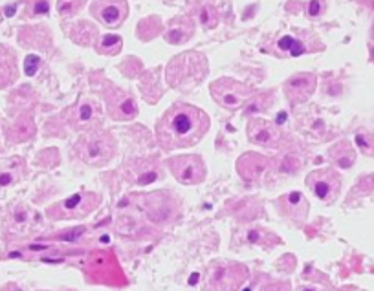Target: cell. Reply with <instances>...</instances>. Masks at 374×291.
<instances>
[{"label": "cell", "instance_id": "obj_3", "mask_svg": "<svg viewBox=\"0 0 374 291\" xmlns=\"http://www.w3.org/2000/svg\"><path fill=\"white\" fill-rule=\"evenodd\" d=\"M116 141L107 130H92L84 134L76 145L77 157L90 167H103L114 156Z\"/></svg>", "mask_w": 374, "mask_h": 291}, {"label": "cell", "instance_id": "obj_2", "mask_svg": "<svg viewBox=\"0 0 374 291\" xmlns=\"http://www.w3.org/2000/svg\"><path fill=\"white\" fill-rule=\"evenodd\" d=\"M207 75V59L198 52H185L167 64V82L173 88L191 90Z\"/></svg>", "mask_w": 374, "mask_h": 291}, {"label": "cell", "instance_id": "obj_11", "mask_svg": "<svg viewBox=\"0 0 374 291\" xmlns=\"http://www.w3.org/2000/svg\"><path fill=\"white\" fill-rule=\"evenodd\" d=\"M315 75L314 74H297L284 82V94L288 101L294 105L305 103L315 90Z\"/></svg>", "mask_w": 374, "mask_h": 291}, {"label": "cell", "instance_id": "obj_33", "mask_svg": "<svg viewBox=\"0 0 374 291\" xmlns=\"http://www.w3.org/2000/svg\"><path fill=\"white\" fill-rule=\"evenodd\" d=\"M371 57H373V60H374V46L371 48Z\"/></svg>", "mask_w": 374, "mask_h": 291}, {"label": "cell", "instance_id": "obj_12", "mask_svg": "<svg viewBox=\"0 0 374 291\" xmlns=\"http://www.w3.org/2000/svg\"><path fill=\"white\" fill-rule=\"evenodd\" d=\"M248 137L250 141L255 145H262V147H274L277 141L281 139V130L279 127L272 123V121L260 119V117H253L248 125Z\"/></svg>", "mask_w": 374, "mask_h": 291}, {"label": "cell", "instance_id": "obj_17", "mask_svg": "<svg viewBox=\"0 0 374 291\" xmlns=\"http://www.w3.org/2000/svg\"><path fill=\"white\" fill-rule=\"evenodd\" d=\"M195 31V24L189 17H180L171 22L169 30L165 31V40L169 44H183L187 39H191Z\"/></svg>", "mask_w": 374, "mask_h": 291}, {"label": "cell", "instance_id": "obj_29", "mask_svg": "<svg viewBox=\"0 0 374 291\" xmlns=\"http://www.w3.org/2000/svg\"><path fill=\"white\" fill-rule=\"evenodd\" d=\"M15 174L13 172H4L2 176H0V185H9V183H13L15 181Z\"/></svg>", "mask_w": 374, "mask_h": 291}, {"label": "cell", "instance_id": "obj_9", "mask_svg": "<svg viewBox=\"0 0 374 291\" xmlns=\"http://www.w3.org/2000/svg\"><path fill=\"white\" fill-rule=\"evenodd\" d=\"M92 15L107 28H119L129 17V2L127 0H94Z\"/></svg>", "mask_w": 374, "mask_h": 291}, {"label": "cell", "instance_id": "obj_20", "mask_svg": "<svg viewBox=\"0 0 374 291\" xmlns=\"http://www.w3.org/2000/svg\"><path fill=\"white\" fill-rule=\"evenodd\" d=\"M96 48H98V52H99L101 55H116V53L121 52L123 39L119 37V35H114V33L101 35Z\"/></svg>", "mask_w": 374, "mask_h": 291}, {"label": "cell", "instance_id": "obj_25", "mask_svg": "<svg viewBox=\"0 0 374 291\" xmlns=\"http://www.w3.org/2000/svg\"><path fill=\"white\" fill-rule=\"evenodd\" d=\"M50 11V2L48 0H31L28 6L30 15H46Z\"/></svg>", "mask_w": 374, "mask_h": 291}, {"label": "cell", "instance_id": "obj_14", "mask_svg": "<svg viewBox=\"0 0 374 291\" xmlns=\"http://www.w3.org/2000/svg\"><path fill=\"white\" fill-rule=\"evenodd\" d=\"M277 207L283 213L284 216L292 218L295 222H303L308 214V202L303 194L299 191H294V193H288L279 198L277 202Z\"/></svg>", "mask_w": 374, "mask_h": 291}, {"label": "cell", "instance_id": "obj_7", "mask_svg": "<svg viewBox=\"0 0 374 291\" xmlns=\"http://www.w3.org/2000/svg\"><path fill=\"white\" fill-rule=\"evenodd\" d=\"M169 167L173 176L183 185H198L206 179V163L197 154L171 157Z\"/></svg>", "mask_w": 374, "mask_h": 291}, {"label": "cell", "instance_id": "obj_15", "mask_svg": "<svg viewBox=\"0 0 374 291\" xmlns=\"http://www.w3.org/2000/svg\"><path fill=\"white\" fill-rule=\"evenodd\" d=\"M165 193H153L143 196V205H145L147 214L153 218L154 222H163L173 214V205L171 198H163Z\"/></svg>", "mask_w": 374, "mask_h": 291}, {"label": "cell", "instance_id": "obj_16", "mask_svg": "<svg viewBox=\"0 0 374 291\" xmlns=\"http://www.w3.org/2000/svg\"><path fill=\"white\" fill-rule=\"evenodd\" d=\"M19 77L15 52L9 50L8 46L0 44V90L8 88Z\"/></svg>", "mask_w": 374, "mask_h": 291}, {"label": "cell", "instance_id": "obj_30", "mask_svg": "<svg viewBox=\"0 0 374 291\" xmlns=\"http://www.w3.org/2000/svg\"><path fill=\"white\" fill-rule=\"evenodd\" d=\"M260 291H284V286H281V284H270V286L262 288Z\"/></svg>", "mask_w": 374, "mask_h": 291}, {"label": "cell", "instance_id": "obj_19", "mask_svg": "<svg viewBox=\"0 0 374 291\" xmlns=\"http://www.w3.org/2000/svg\"><path fill=\"white\" fill-rule=\"evenodd\" d=\"M96 117H98V106H96V103L90 101V99H84L76 108L72 123H74V127H84V125L94 123Z\"/></svg>", "mask_w": 374, "mask_h": 291}, {"label": "cell", "instance_id": "obj_21", "mask_svg": "<svg viewBox=\"0 0 374 291\" xmlns=\"http://www.w3.org/2000/svg\"><path fill=\"white\" fill-rule=\"evenodd\" d=\"M354 157H356V154H354L351 145H347V143H341L336 149H332V159L341 169H349L354 163Z\"/></svg>", "mask_w": 374, "mask_h": 291}, {"label": "cell", "instance_id": "obj_22", "mask_svg": "<svg viewBox=\"0 0 374 291\" xmlns=\"http://www.w3.org/2000/svg\"><path fill=\"white\" fill-rule=\"evenodd\" d=\"M84 0H59L57 2V11L61 17H72L81 9Z\"/></svg>", "mask_w": 374, "mask_h": 291}, {"label": "cell", "instance_id": "obj_28", "mask_svg": "<svg viewBox=\"0 0 374 291\" xmlns=\"http://www.w3.org/2000/svg\"><path fill=\"white\" fill-rule=\"evenodd\" d=\"M260 240H262V231L253 229V231L248 233V242H252V244H260Z\"/></svg>", "mask_w": 374, "mask_h": 291}, {"label": "cell", "instance_id": "obj_24", "mask_svg": "<svg viewBox=\"0 0 374 291\" xmlns=\"http://www.w3.org/2000/svg\"><path fill=\"white\" fill-rule=\"evenodd\" d=\"M200 22L204 24L206 28H213L217 24V13H215L213 6H204L200 9Z\"/></svg>", "mask_w": 374, "mask_h": 291}, {"label": "cell", "instance_id": "obj_5", "mask_svg": "<svg viewBox=\"0 0 374 291\" xmlns=\"http://www.w3.org/2000/svg\"><path fill=\"white\" fill-rule=\"evenodd\" d=\"M252 94V86L235 81V79H228V77L218 79L211 84V96H213L215 103H218L228 110H235V108L246 105Z\"/></svg>", "mask_w": 374, "mask_h": 291}, {"label": "cell", "instance_id": "obj_26", "mask_svg": "<svg viewBox=\"0 0 374 291\" xmlns=\"http://www.w3.org/2000/svg\"><path fill=\"white\" fill-rule=\"evenodd\" d=\"M39 66H40V57H37V55H28L26 60H24V72L30 77L37 74Z\"/></svg>", "mask_w": 374, "mask_h": 291}, {"label": "cell", "instance_id": "obj_27", "mask_svg": "<svg viewBox=\"0 0 374 291\" xmlns=\"http://www.w3.org/2000/svg\"><path fill=\"white\" fill-rule=\"evenodd\" d=\"M323 13V2L321 0H310L308 4V15L310 17H317Z\"/></svg>", "mask_w": 374, "mask_h": 291}, {"label": "cell", "instance_id": "obj_31", "mask_svg": "<svg viewBox=\"0 0 374 291\" xmlns=\"http://www.w3.org/2000/svg\"><path fill=\"white\" fill-rule=\"evenodd\" d=\"M13 11H15V8H13V6H11V8H8V15L11 17V15H13Z\"/></svg>", "mask_w": 374, "mask_h": 291}, {"label": "cell", "instance_id": "obj_23", "mask_svg": "<svg viewBox=\"0 0 374 291\" xmlns=\"http://www.w3.org/2000/svg\"><path fill=\"white\" fill-rule=\"evenodd\" d=\"M30 209L26 207V205H17L15 209H13V213H11V225L13 227H24V225H28V222H30Z\"/></svg>", "mask_w": 374, "mask_h": 291}, {"label": "cell", "instance_id": "obj_4", "mask_svg": "<svg viewBox=\"0 0 374 291\" xmlns=\"http://www.w3.org/2000/svg\"><path fill=\"white\" fill-rule=\"evenodd\" d=\"M101 198L96 193L81 191L64 198L62 202L55 203L54 207L48 209V216L55 220H68V218H83L90 214L92 211L99 205Z\"/></svg>", "mask_w": 374, "mask_h": 291}, {"label": "cell", "instance_id": "obj_10", "mask_svg": "<svg viewBox=\"0 0 374 291\" xmlns=\"http://www.w3.org/2000/svg\"><path fill=\"white\" fill-rule=\"evenodd\" d=\"M107 110L116 121H130L138 116V105L134 97L119 88L110 90L107 94Z\"/></svg>", "mask_w": 374, "mask_h": 291}, {"label": "cell", "instance_id": "obj_8", "mask_svg": "<svg viewBox=\"0 0 374 291\" xmlns=\"http://www.w3.org/2000/svg\"><path fill=\"white\" fill-rule=\"evenodd\" d=\"M306 185L321 202H332L339 194L341 178L334 169H319L306 176Z\"/></svg>", "mask_w": 374, "mask_h": 291}, {"label": "cell", "instance_id": "obj_13", "mask_svg": "<svg viewBox=\"0 0 374 291\" xmlns=\"http://www.w3.org/2000/svg\"><path fill=\"white\" fill-rule=\"evenodd\" d=\"M268 167H270V161H268L264 156L255 154V152H248V154L238 157V161H237L238 174H240V178L246 179V181H257V179L264 174V171H266Z\"/></svg>", "mask_w": 374, "mask_h": 291}, {"label": "cell", "instance_id": "obj_6", "mask_svg": "<svg viewBox=\"0 0 374 291\" xmlns=\"http://www.w3.org/2000/svg\"><path fill=\"white\" fill-rule=\"evenodd\" d=\"M248 278V269L240 264H213L207 276L209 291H237Z\"/></svg>", "mask_w": 374, "mask_h": 291}, {"label": "cell", "instance_id": "obj_1", "mask_svg": "<svg viewBox=\"0 0 374 291\" xmlns=\"http://www.w3.org/2000/svg\"><path fill=\"white\" fill-rule=\"evenodd\" d=\"M209 130V117L193 105L176 103L163 114L156 125V139L165 150L193 147Z\"/></svg>", "mask_w": 374, "mask_h": 291}, {"label": "cell", "instance_id": "obj_18", "mask_svg": "<svg viewBox=\"0 0 374 291\" xmlns=\"http://www.w3.org/2000/svg\"><path fill=\"white\" fill-rule=\"evenodd\" d=\"M277 52L283 53V55H290V57H299L301 53L305 52H310V48L306 46L305 40H301V39L294 37V35H284L277 40Z\"/></svg>", "mask_w": 374, "mask_h": 291}, {"label": "cell", "instance_id": "obj_32", "mask_svg": "<svg viewBox=\"0 0 374 291\" xmlns=\"http://www.w3.org/2000/svg\"><path fill=\"white\" fill-rule=\"evenodd\" d=\"M301 291H317V290H315V288H303Z\"/></svg>", "mask_w": 374, "mask_h": 291}]
</instances>
